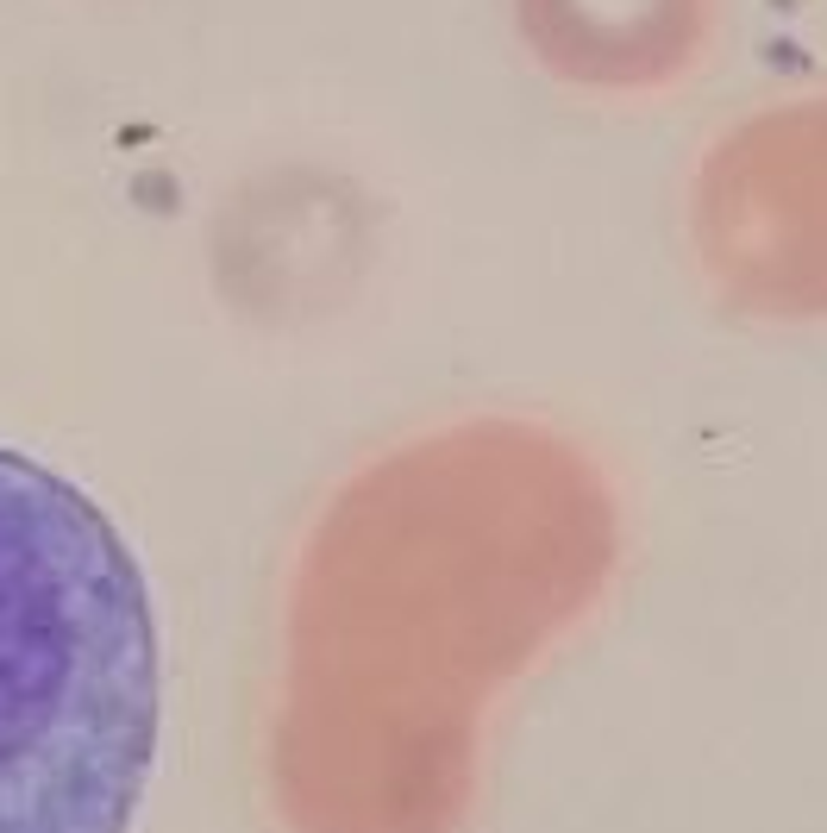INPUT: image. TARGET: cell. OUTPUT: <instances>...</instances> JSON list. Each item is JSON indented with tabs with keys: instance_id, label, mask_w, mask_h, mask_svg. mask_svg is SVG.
<instances>
[{
	"instance_id": "6da1fadb",
	"label": "cell",
	"mask_w": 827,
	"mask_h": 833,
	"mask_svg": "<svg viewBox=\"0 0 827 833\" xmlns=\"http://www.w3.org/2000/svg\"><path fill=\"white\" fill-rule=\"evenodd\" d=\"M157 758V627L113 520L0 445V833H132Z\"/></svg>"
},
{
	"instance_id": "7a4b0ae2",
	"label": "cell",
	"mask_w": 827,
	"mask_h": 833,
	"mask_svg": "<svg viewBox=\"0 0 827 833\" xmlns=\"http://www.w3.org/2000/svg\"><path fill=\"white\" fill-rule=\"evenodd\" d=\"M521 26L558 76L633 88L696 44V0H521Z\"/></svg>"
}]
</instances>
